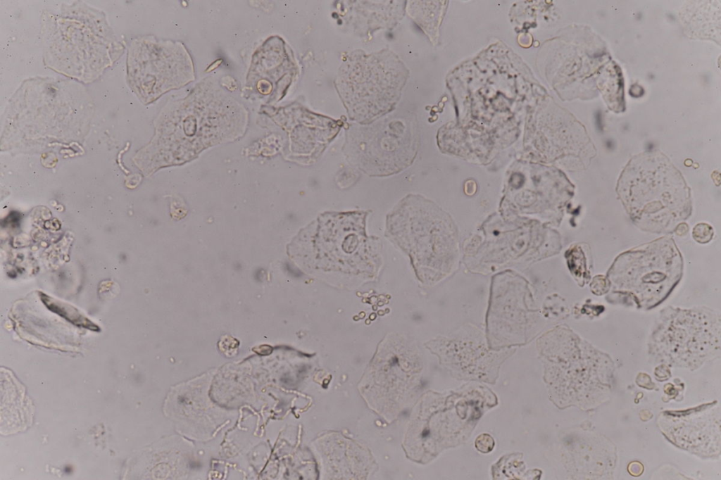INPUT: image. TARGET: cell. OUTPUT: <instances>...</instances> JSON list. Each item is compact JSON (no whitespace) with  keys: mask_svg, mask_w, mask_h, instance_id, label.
Wrapping results in <instances>:
<instances>
[{"mask_svg":"<svg viewBox=\"0 0 721 480\" xmlns=\"http://www.w3.org/2000/svg\"><path fill=\"white\" fill-rule=\"evenodd\" d=\"M617 191L630 217L646 231L669 233L691 214L689 189L660 153L632 158L620 175Z\"/></svg>","mask_w":721,"mask_h":480,"instance_id":"cell-1","label":"cell"},{"mask_svg":"<svg viewBox=\"0 0 721 480\" xmlns=\"http://www.w3.org/2000/svg\"><path fill=\"white\" fill-rule=\"evenodd\" d=\"M713 229L706 223L697 224L693 229V238L700 244L708 243L713 236Z\"/></svg>","mask_w":721,"mask_h":480,"instance_id":"cell-3","label":"cell"},{"mask_svg":"<svg viewBox=\"0 0 721 480\" xmlns=\"http://www.w3.org/2000/svg\"><path fill=\"white\" fill-rule=\"evenodd\" d=\"M682 259L673 241L662 238L620 254L608 272L613 292L626 293L637 305L652 308L680 279Z\"/></svg>","mask_w":721,"mask_h":480,"instance_id":"cell-2","label":"cell"}]
</instances>
